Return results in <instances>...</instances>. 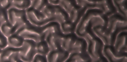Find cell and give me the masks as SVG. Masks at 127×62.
Listing matches in <instances>:
<instances>
[{
	"label": "cell",
	"instance_id": "obj_24",
	"mask_svg": "<svg viewBox=\"0 0 127 62\" xmlns=\"http://www.w3.org/2000/svg\"><path fill=\"white\" fill-rule=\"evenodd\" d=\"M68 21L74 24L78 20L79 11L75 7L73 10L68 15Z\"/></svg>",
	"mask_w": 127,
	"mask_h": 62
},
{
	"label": "cell",
	"instance_id": "obj_30",
	"mask_svg": "<svg viewBox=\"0 0 127 62\" xmlns=\"http://www.w3.org/2000/svg\"><path fill=\"white\" fill-rule=\"evenodd\" d=\"M1 50H2V49H0V54H1Z\"/></svg>",
	"mask_w": 127,
	"mask_h": 62
},
{
	"label": "cell",
	"instance_id": "obj_29",
	"mask_svg": "<svg viewBox=\"0 0 127 62\" xmlns=\"http://www.w3.org/2000/svg\"><path fill=\"white\" fill-rule=\"evenodd\" d=\"M48 3L53 6H59L60 0H49Z\"/></svg>",
	"mask_w": 127,
	"mask_h": 62
},
{
	"label": "cell",
	"instance_id": "obj_18",
	"mask_svg": "<svg viewBox=\"0 0 127 62\" xmlns=\"http://www.w3.org/2000/svg\"><path fill=\"white\" fill-rule=\"evenodd\" d=\"M92 28L98 27H104L106 22L104 17L100 15L96 14L92 17L90 21Z\"/></svg>",
	"mask_w": 127,
	"mask_h": 62
},
{
	"label": "cell",
	"instance_id": "obj_5",
	"mask_svg": "<svg viewBox=\"0 0 127 62\" xmlns=\"http://www.w3.org/2000/svg\"><path fill=\"white\" fill-rule=\"evenodd\" d=\"M20 48L13 47L7 46L1 50L0 62L22 61L20 57Z\"/></svg>",
	"mask_w": 127,
	"mask_h": 62
},
{
	"label": "cell",
	"instance_id": "obj_25",
	"mask_svg": "<svg viewBox=\"0 0 127 62\" xmlns=\"http://www.w3.org/2000/svg\"><path fill=\"white\" fill-rule=\"evenodd\" d=\"M8 21L7 10L0 7V28L3 23ZM0 32H1L0 30Z\"/></svg>",
	"mask_w": 127,
	"mask_h": 62
},
{
	"label": "cell",
	"instance_id": "obj_28",
	"mask_svg": "<svg viewBox=\"0 0 127 62\" xmlns=\"http://www.w3.org/2000/svg\"><path fill=\"white\" fill-rule=\"evenodd\" d=\"M47 61V56L36 54L34 56L32 62H45Z\"/></svg>",
	"mask_w": 127,
	"mask_h": 62
},
{
	"label": "cell",
	"instance_id": "obj_11",
	"mask_svg": "<svg viewBox=\"0 0 127 62\" xmlns=\"http://www.w3.org/2000/svg\"><path fill=\"white\" fill-rule=\"evenodd\" d=\"M88 48H89V53L92 58L95 59H99L101 44L97 40L93 38L90 42Z\"/></svg>",
	"mask_w": 127,
	"mask_h": 62
},
{
	"label": "cell",
	"instance_id": "obj_6",
	"mask_svg": "<svg viewBox=\"0 0 127 62\" xmlns=\"http://www.w3.org/2000/svg\"><path fill=\"white\" fill-rule=\"evenodd\" d=\"M64 35L62 33L51 34L45 40L51 51L62 49V44L64 37Z\"/></svg>",
	"mask_w": 127,
	"mask_h": 62
},
{
	"label": "cell",
	"instance_id": "obj_14",
	"mask_svg": "<svg viewBox=\"0 0 127 62\" xmlns=\"http://www.w3.org/2000/svg\"><path fill=\"white\" fill-rule=\"evenodd\" d=\"M0 30L2 34L7 38L15 33L17 31V29L8 21L4 23L1 26Z\"/></svg>",
	"mask_w": 127,
	"mask_h": 62
},
{
	"label": "cell",
	"instance_id": "obj_9",
	"mask_svg": "<svg viewBox=\"0 0 127 62\" xmlns=\"http://www.w3.org/2000/svg\"><path fill=\"white\" fill-rule=\"evenodd\" d=\"M126 22L118 18L113 17H110L106 23V30L107 33L112 34L118 28H123L126 27Z\"/></svg>",
	"mask_w": 127,
	"mask_h": 62
},
{
	"label": "cell",
	"instance_id": "obj_8",
	"mask_svg": "<svg viewBox=\"0 0 127 62\" xmlns=\"http://www.w3.org/2000/svg\"><path fill=\"white\" fill-rule=\"evenodd\" d=\"M70 54L64 50H51L47 56V61L63 62L66 61L69 58Z\"/></svg>",
	"mask_w": 127,
	"mask_h": 62
},
{
	"label": "cell",
	"instance_id": "obj_27",
	"mask_svg": "<svg viewBox=\"0 0 127 62\" xmlns=\"http://www.w3.org/2000/svg\"><path fill=\"white\" fill-rule=\"evenodd\" d=\"M0 7L7 11L11 7V0H0Z\"/></svg>",
	"mask_w": 127,
	"mask_h": 62
},
{
	"label": "cell",
	"instance_id": "obj_26",
	"mask_svg": "<svg viewBox=\"0 0 127 62\" xmlns=\"http://www.w3.org/2000/svg\"><path fill=\"white\" fill-rule=\"evenodd\" d=\"M8 46L7 38L0 32V49H2Z\"/></svg>",
	"mask_w": 127,
	"mask_h": 62
},
{
	"label": "cell",
	"instance_id": "obj_15",
	"mask_svg": "<svg viewBox=\"0 0 127 62\" xmlns=\"http://www.w3.org/2000/svg\"><path fill=\"white\" fill-rule=\"evenodd\" d=\"M68 35H66L64 36L62 44V49L70 54L76 39L73 36Z\"/></svg>",
	"mask_w": 127,
	"mask_h": 62
},
{
	"label": "cell",
	"instance_id": "obj_17",
	"mask_svg": "<svg viewBox=\"0 0 127 62\" xmlns=\"http://www.w3.org/2000/svg\"><path fill=\"white\" fill-rule=\"evenodd\" d=\"M37 54L47 56L50 52V48L46 40H43L36 44Z\"/></svg>",
	"mask_w": 127,
	"mask_h": 62
},
{
	"label": "cell",
	"instance_id": "obj_22",
	"mask_svg": "<svg viewBox=\"0 0 127 62\" xmlns=\"http://www.w3.org/2000/svg\"><path fill=\"white\" fill-rule=\"evenodd\" d=\"M48 3V1L44 0H32V6L31 7L41 12L45 6Z\"/></svg>",
	"mask_w": 127,
	"mask_h": 62
},
{
	"label": "cell",
	"instance_id": "obj_10",
	"mask_svg": "<svg viewBox=\"0 0 127 62\" xmlns=\"http://www.w3.org/2000/svg\"><path fill=\"white\" fill-rule=\"evenodd\" d=\"M54 21L61 25L68 20L67 13L59 6H54Z\"/></svg>",
	"mask_w": 127,
	"mask_h": 62
},
{
	"label": "cell",
	"instance_id": "obj_19",
	"mask_svg": "<svg viewBox=\"0 0 127 62\" xmlns=\"http://www.w3.org/2000/svg\"><path fill=\"white\" fill-rule=\"evenodd\" d=\"M105 55L106 56V58L111 59V61L114 62L123 61V60L125 59V57L117 56L116 53L113 52L112 50L109 47H107L105 50Z\"/></svg>",
	"mask_w": 127,
	"mask_h": 62
},
{
	"label": "cell",
	"instance_id": "obj_4",
	"mask_svg": "<svg viewBox=\"0 0 127 62\" xmlns=\"http://www.w3.org/2000/svg\"><path fill=\"white\" fill-rule=\"evenodd\" d=\"M27 18L31 24L36 27H41L51 22V19H47L41 12L30 7L26 10Z\"/></svg>",
	"mask_w": 127,
	"mask_h": 62
},
{
	"label": "cell",
	"instance_id": "obj_12",
	"mask_svg": "<svg viewBox=\"0 0 127 62\" xmlns=\"http://www.w3.org/2000/svg\"><path fill=\"white\" fill-rule=\"evenodd\" d=\"M8 46L13 47L20 48L22 46L24 39L15 33L7 38Z\"/></svg>",
	"mask_w": 127,
	"mask_h": 62
},
{
	"label": "cell",
	"instance_id": "obj_20",
	"mask_svg": "<svg viewBox=\"0 0 127 62\" xmlns=\"http://www.w3.org/2000/svg\"><path fill=\"white\" fill-rule=\"evenodd\" d=\"M60 30L64 35L70 34L74 29V24L68 20L60 25Z\"/></svg>",
	"mask_w": 127,
	"mask_h": 62
},
{
	"label": "cell",
	"instance_id": "obj_3",
	"mask_svg": "<svg viewBox=\"0 0 127 62\" xmlns=\"http://www.w3.org/2000/svg\"><path fill=\"white\" fill-rule=\"evenodd\" d=\"M36 44L34 40H24L23 45L20 48V57L22 61L32 62L37 54Z\"/></svg>",
	"mask_w": 127,
	"mask_h": 62
},
{
	"label": "cell",
	"instance_id": "obj_21",
	"mask_svg": "<svg viewBox=\"0 0 127 62\" xmlns=\"http://www.w3.org/2000/svg\"><path fill=\"white\" fill-rule=\"evenodd\" d=\"M59 6H60L68 15L75 7L71 1L67 0H60Z\"/></svg>",
	"mask_w": 127,
	"mask_h": 62
},
{
	"label": "cell",
	"instance_id": "obj_13",
	"mask_svg": "<svg viewBox=\"0 0 127 62\" xmlns=\"http://www.w3.org/2000/svg\"><path fill=\"white\" fill-rule=\"evenodd\" d=\"M127 37L125 35L119 36L118 34L115 38L114 43L115 50V53H119L122 52L124 48L126 46Z\"/></svg>",
	"mask_w": 127,
	"mask_h": 62
},
{
	"label": "cell",
	"instance_id": "obj_7",
	"mask_svg": "<svg viewBox=\"0 0 127 62\" xmlns=\"http://www.w3.org/2000/svg\"><path fill=\"white\" fill-rule=\"evenodd\" d=\"M40 28L42 35L43 40H46L51 34L62 33L60 25L56 22H50L43 27H40Z\"/></svg>",
	"mask_w": 127,
	"mask_h": 62
},
{
	"label": "cell",
	"instance_id": "obj_1",
	"mask_svg": "<svg viewBox=\"0 0 127 62\" xmlns=\"http://www.w3.org/2000/svg\"><path fill=\"white\" fill-rule=\"evenodd\" d=\"M8 21L17 28V30L30 24L27 18L26 10L11 7L7 11Z\"/></svg>",
	"mask_w": 127,
	"mask_h": 62
},
{
	"label": "cell",
	"instance_id": "obj_2",
	"mask_svg": "<svg viewBox=\"0 0 127 62\" xmlns=\"http://www.w3.org/2000/svg\"><path fill=\"white\" fill-rule=\"evenodd\" d=\"M15 33L24 40H34L36 43L43 40L40 27H36L30 23L19 28Z\"/></svg>",
	"mask_w": 127,
	"mask_h": 62
},
{
	"label": "cell",
	"instance_id": "obj_23",
	"mask_svg": "<svg viewBox=\"0 0 127 62\" xmlns=\"http://www.w3.org/2000/svg\"><path fill=\"white\" fill-rule=\"evenodd\" d=\"M83 50V43L82 41L76 39L74 44L72 48L70 54L80 53L81 54Z\"/></svg>",
	"mask_w": 127,
	"mask_h": 62
},
{
	"label": "cell",
	"instance_id": "obj_16",
	"mask_svg": "<svg viewBox=\"0 0 127 62\" xmlns=\"http://www.w3.org/2000/svg\"><path fill=\"white\" fill-rule=\"evenodd\" d=\"M32 0H11V7L26 10L32 6Z\"/></svg>",
	"mask_w": 127,
	"mask_h": 62
}]
</instances>
